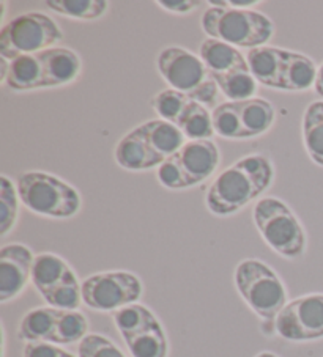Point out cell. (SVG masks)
<instances>
[{
  "label": "cell",
  "instance_id": "8d00e7d4",
  "mask_svg": "<svg viewBox=\"0 0 323 357\" xmlns=\"http://www.w3.org/2000/svg\"><path fill=\"white\" fill-rule=\"evenodd\" d=\"M158 7L172 15H188L201 7L202 2L197 0H158Z\"/></svg>",
  "mask_w": 323,
  "mask_h": 357
},
{
  "label": "cell",
  "instance_id": "cb8c5ba5",
  "mask_svg": "<svg viewBox=\"0 0 323 357\" xmlns=\"http://www.w3.org/2000/svg\"><path fill=\"white\" fill-rule=\"evenodd\" d=\"M177 126L182 129L188 140H210L215 134L213 115L210 109L196 101H189L177 121Z\"/></svg>",
  "mask_w": 323,
  "mask_h": 357
},
{
  "label": "cell",
  "instance_id": "2e32d148",
  "mask_svg": "<svg viewBox=\"0 0 323 357\" xmlns=\"http://www.w3.org/2000/svg\"><path fill=\"white\" fill-rule=\"evenodd\" d=\"M138 131L152 145V149L159 153L164 159L171 158L183 149L186 137L177 125L166 120H148L138 126Z\"/></svg>",
  "mask_w": 323,
  "mask_h": 357
},
{
  "label": "cell",
  "instance_id": "603a6c76",
  "mask_svg": "<svg viewBox=\"0 0 323 357\" xmlns=\"http://www.w3.org/2000/svg\"><path fill=\"white\" fill-rule=\"evenodd\" d=\"M113 318H114L115 328L120 332L123 340L128 337L139 334L142 331H147L161 324L157 315H155L148 307L142 305L139 303L127 305L123 307V309L114 312Z\"/></svg>",
  "mask_w": 323,
  "mask_h": 357
},
{
  "label": "cell",
  "instance_id": "9a60e30c",
  "mask_svg": "<svg viewBox=\"0 0 323 357\" xmlns=\"http://www.w3.org/2000/svg\"><path fill=\"white\" fill-rule=\"evenodd\" d=\"M199 57L208 68L211 76L227 75V73L241 70V68H250L246 55L241 54L238 47L215 38H207L201 43Z\"/></svg>",
  "mask_w": 323,
  "mask_h": 357
},
{
  "label": "cell",
  "instance_id": "e0dca14e",
  "mask_svg": "<svg viewBox=\"0 0 323 357\" xmlns=\"http://www.w3.org/2000/svg\"><path fill=\"white\" fill-rule=\"evenodd\" d=\"M317 71L314 60L309 55L289 51L284 61L279 90L284 91H306L315 85Z\"/></svg>",
  "mask_w": 323,
  "mask_h": 357
},
{
  "label": "cell",
  "instance_id": "3957f363",
  "mask_svg": "<svg viewBox=\"0 0 323 357\" xmlns=\"http://www.w3.org/2000/svg\"><path fill=\"white\" fill-rule=\"evenodd\" d=\"M201 26L208 38L250 51L268 45L275 33L273 21L256 10L210 7L203 11Z\"/></svg>",
  "mask_w": 323,
  "mask_h": 357
},
{
  "label": "cell",
  "instance_id": "74e56055",
  "mask_svg": "<svg viewBox=\"0 0 323 357\" xmlns=\"http://www.w3.org/2000/svg\"><path fill=\"white\" fill-rule=\"evenodd\" d=\"M315 93L323 98V63L319 66V71H317V79L314 85Z\"/></svg>",
  "mask_w": 323,
  "mask_h": 357
},
{
  "label": "cell",
  "instance_id": "f35d334b",
  "mask_svg": "<svg viewBox=\"0 0 323 357\" xmlns=\"http://www.w3.org/2000/svg\"><path fill=\"white\" fill-rule=\"evenodd\" d=\"M0 66H2V71H0V82H5L10 70V60L0 57Z\"/></svg>",
  "mask_w": 323,
  "mask_h": 357
},
{
  "label": "cell",
  "instance_id": "4316f807",
  "mask_svg": "<svg viewBox=\"0 0 323 357\" xmlns=\"http://www.w3.org/2000/svg\"><path fill=\"white\" fill-rule=\"evenodd\" d=\"M46 7L65 17L80 21H95L109 10L106 0H48Z\"/></svg>",
  "mask_w": 323,
  "mask_h": 357
},
{
  "label": "cell",
  "instance_id": "30bf717a",
  "mask_svg": "<svg viewBox=\"0 0 323 357\" xmlns=\"http://www.w3.org/2000/svg\"><path fill=\"white\" fill-rule=\"evenodd\" d=\"M35 255L27 245L13 243L0 249V303L16 299L32 282Z\"/></svg>",
  "mask_w": 323,
  "mask_h": 357
},
{
  "label": "cell",
  "instance_id": "ac0fdd59",
  "mask_svg": "<svg viewBox=\"0 0 323 357\" xmlns=\"http://www.w3.org/2000/svg\"><path fill=\"white\" fill-rule=\"evenodd\" d=\"M71 273H74L73 268L64 260V258L45 252V254L36 255L34 260L32 285L43 298L46 293L60 285Z\"/></svg>",
  "mask_w": 323,
  "mask_h": 357
},
{
  "label": "cell",
  "instance_id": "9c48e42d",
  "mask_svg": "<svg viewBox=\"0 0 323 357\" xmlns=\"http://www.w3.org/2000/svg\"><path fill=\"white\" fill-rule=\"evenodd\" d=\"M157 68L171 89L182 91L188 98L211 76L199 55L180 46H167L158 54Z\"/></svg>",
  "mask_w": 323,
  "mask_h": 357
},
{
  "label": "cell",
  "instance_id": "7c38bea8",
  "mask_svg": "<svg viewBox=\"0 0 323 357\" xmlns=\"http://www.w3.org/2000/svg\"><path fill=\"white\" fill-rule=\"evenodd\" d=\"M115 162L128 172H147L158 169L164 162V158L152 149L138 128L119 140L114 151Z\"/></svg>",
  "mask_w": 323,
  "mask_h": 357
},
{
  "label": "cell",
  "instance_id": "6da1fadb",
  "mask_svg": "<svg viewBox=\"0 0 323 357\" xmlns=\"http://www.w3.org/2000/svg\"><path fill=\"white\" fill-rule=\"evenodd\" d=\"M273 180L275 167L270 158L260 153L247 155L215 178L205 195V205L215 216H232L265 194Z\"/></svg>",
  "mask_w": 323,
  "mask_h": 357
},
{
  "label": "cell",
  "instance_id": "5bb4252c",
  "mask_svg": "<svg viewBox=\"0 0 323 357\" xmlns=\"http://www.w3.org/2000/svg\"><path fill=\"white\" fill-rule=\"evenodd\" d=\"M287 54L289 51H285V49L273 46H260L247 51V66H250V71L257 84L279 90V82H281L282 68Z\"/></svg>",
  "mask_w": 323,
  "mask_h": 357
},
{
  "label": "cell",
  "instance_id": "7402d4cb",
  "mask_svg": "<svg viewBox=\"0 0 323 357\" xmlns=\"http://www.w3.org/2000/svg\"><path fill=\"white\" fill-rule=\"evenodd\" d=\"M303 142L308 156L323 167V101H314L303 115Z\"/></svg>",
  "mask_w": 323,
  "mask_h": 357
},
{
  "label": "cell",
  "instance_id": "44dd1931",
  "mask_svg": "<svg viewBox=\"0 0 323 357\" xmlns=\"http://www.w3.org/2000/svg\"><path fill=\"white\" fill-rule=\"evenodd\" d=\"M241 125H243L246 139L259 137L266 134L275 123V107L264 98H252L247 101H238Z\"/></svg>",
  "mask_w": 323,
  "mask_h": 357
},
{
  "label": "cell",
  "instance_id": "5b68a950",
  "mask_svg": "<svg viewBox=\"0 0 323 357\" xmlns=\"http://www.w3.org/2000/svg\"><path fill=\"white\" fill-rule=\"evenodd\" d=\"M235 287L247 307L265 323L275 326V319L287 305V290L273 268L257 260L240 261L234 274Z\"/></svg>",
  "mask_w": 323,
  "mask_h": 357
},
{
  "label": "cell",
  "instance_id": "60d3db41",
  "mask_svg": "<svg viewBox=\"0 0 323 357\" xmlns=\"http://www.w3.org/2000/svg\"><path fill=\"white\" fill-rule=\"evenodd\" d=\"M68 357H76V356H73V354L70 353V354H68Z\"/></svg>",
  "mask_w": 323,
  "mask_h": 357
},
{
  "label": "cell",
  "instance_id": "277c9868",
  "mask_svg": "<svg viewBox=\"0 0 323 357\" xmlns=\"http://www.w3.org/2000/svg\"><path fill=\"white\" fill-rule=\"evenodd\" d=\"M252 220L259 235L276 254L295 260L306 252V231L285 202L276 197L259 199L252 209Z\"/></svg>",
  "mask_w": 323,
  "mask_h": 357
},
{
  "label": "cell",
  "instance_id": "4fadbf2b",
  "mask_svg": "<svg viewBox=\"0 0 323 357\" xmlns=\"http://www.w3.org/2000/svg\"><path fill=\"white\" fill-rule=\"evenodd\" d=\"M45 73V89H55L78 81L82 73V60L68 47L55 46L38 54Z\"/></svg>",
  "mask_w": 323,
  "mask_h": 357
},
{
  "label": "cell",
  "instance_id": "83f0119b",
  "mask_svg": "<svg viewBox=\"0 0 323 357\" xmlns=\"http://www.w3.org/2000/svg\"><path fill=\"white\" fill-rule=\"evenodd\" d=\"M89 321L82 312L79 310H60V315L55 324L52 344H73L80 343L89 335Z\"/></svg>",
  "mask_w": 323,
  "mask_h": 357
},
{
  "label": "cell",
  "instance_id": "d6986e66",
  "mask_svg": "<svg viewBox=\"0 0 323 357\" xmlns=\"http://www.w3.org/2000/svg\"><path fill=\"white\" fill-rule=\"evenodd\" d=\"M60 315L59 309L54 307H36V309L29 310L22 317L20 328H17V337L22 342H46L51 343L54 335L55 324Z\"/></svg>",
  "mask_w": 323,
  "mask_h": 357
},
{
  "label": "cell",
  "instance_id": "7a4b0ae2",
  "mask_svg": "<svg viewBox=\"0 0 323 357\" xmlns=\"http://www.w3.org/2000/svg\"><path fill=\"white\" fill-rule=\"evenodd\" d=\"M16 188L22 205L43 218L71 219L82 208L79 190L48 172H24L17 176Z\"/></svg>",
  "mask_w": 323,
  "mask_h": 357
},
{
  "label": "cell",
  "instance_id": "836d02e7",
  "mask_svg": "<svg viewBox=\"0 0 323 357\" xmlns=\"http://www.w3.org/2000/svg\"><path fill=\"white\" fill-rule=\"evenodd\" d=\"M78 357H127L108 337L89 334L78 344Z\"/></svg>",
  "mask_w": 323,
  "mask_h": 357
},
{
  "label": "cell",
  "instance_id": "f546056e",
  "mask_svg": "<svg viewBox=\"0 0 323 357\" xmlns=\"http://www.w3.org/2000/svg\"><path fill=\"white\" fill-rule=\"evenodd\" d=\"M20 194L7 175L0 176V235L7 236L20 218Z\"/></svg>",
  "mask_w": 323,
  "mask_h": 357
},
{
  "label": "cell",
  "instance_id": "d590c367",
  "mask_svg": "<svg viewBox=\"0 0 323 357\" xmlns=\"http://www.w3.org/2000/svg\"><path fill=\"white\" fill-rule=\"evenodd\" d=\"M68 351L59 348L57 344L46 342L26 343L22 349V357H68Z\"/></svg>",
  "mask_w": 323,
  "mask_h": 357
},
{
  "label": "cell",
  "instance_id": "e575fe53",
  "mask_svg": "<svg viewBox=\"0 0 323 357\" xmlns=\"http://www.w3.org/2000/svg\"><path fill=\"white\" fill-rule=\"evenodd\" d=\"M220 95H222V93L218 87V84H216L213 76H210L207 81H205L201 87H199L194 93L189 96V100L202 104V106H205L207 109L215 110L216 107L222 104V102H220V98H221Z\"/></svg>",
  "mask_w": 323,
  "mask_h": 357
},
{
  "label": "cell",
  "instance_id": "ffe728a7",
  "mask_svg": "<svg viewBox=\"0 0 323 357\" xmlns=\"http://www.w3.org/2000/svg\"><path fill=\"white\" fill-rule=\"evenodd\" d=\"M5 84L13 91H30L45 89V73L41 60L36 55H21L10 61Z\"/></svg>",
  "mask_w": 323,
  "mask_h": 357
},
{
  "label": "cell",
  "instance_id": "8fae6325",
  "mask_svg": "<svg viewBox=\"0 0 323 357\" xmlns=\"http://www.w3.org/2000/svg\"><path fill=\"white\" fill-rule=\"evenodd\" d=\"M177 155L191 188L207 181L221 162L220 149L213 140H188Z\"/></svg>",
  "mask_w": 323,
  "mask_h": 357
},
{
  "label": "cell",
  "instance_id": "f1b7e54d",
  "mask_svg": "<svg viewBox=\"0 0 323 357\" xmlns=\"http://www.w3.org/2000/svg\"><path fill=\"white\" fill-rule=\"evenodd\" d=\"M211 115H213V128L216 135L229 140L246 139L243 125H241L238 102H222L221 106L211 110Z\"/></svg>",
  "mask_w": 323,
  "mask_h": 357
},
{
  "label": "cell",
  "instance_id": "ba28073f",
  "mask_svg": "<svg viewBox=\"0 0 323 357\" xmlns=\"http://www.w3.org/2000/svg\"><path fill=\"white\" fill-rule=\"evenodd\" d=\"M276 334L289 342L323 338V294H304L287 303L275 319Z\"/></svg>",
  "mask_w": 323,
  "mask_h": 357
},
{
  "label": "cell",
  "instance_id": "52a82bcc",
  "mask_svg": "<svg viewBox=\"0 0 323 357\" xmlns=\"http://www.w3.org/2000/svg\"><path fill=\"white\" fill-rule=\"evenodd\" d=\"M144 293L141 279L128 271H106L82 282V303L96 312H117L139 303Z\"/></svg>",
  "mask_w": 323,
  "mask_h": 357
},
{
  "label": "cell",
  "instance_id": "1f68e13d",
  "mask_svg": "<svg viewBox=\"0 0 323 357\" xmlns=\"http://www.w3.org/2000/svg\"><path fill=\"white\" fill-rule=\"evenodd\" d=\"M189 101L191 100L188 95L182 93V91L166 89L153 96L152 106L161 120L171 121L173 125H177L180 115L183 114V110L188 106Z\"/></svg>",
  "mask_w": 323,
  "mask_h": 357
},
{
  "label": "cell",
  "instance_id": "d6a6232c",
  "mask_svg": "<svg viewBox=\"0 0 323 357\" xmlns=\"http://www.w3.org/2000/svg\"><path fill=\"white\" fill-rule=\"evenodd\" d=\"M157 178L161 186L166 189L183 190L191 188L188 176H186L182 167V162H180L178 159V155H173L164 159V162L161 164L157 170Z\"/></svg>",
  "mask_w": 323,
  "mask_h": 357
},
{
  "label": "cell",
  "instance_id": "8992f818",
  "mask_svg": "<svg viewBox=\"0 0 323 357\" xmlns=\"http://www.w3.org/2000/svg\"><path fill=\"white\" fill-rule=\"evenodd\" d=\"M62 40L64 32L52 17L38 11L20 15L0 29V57L11 61L21 55H36Z\"/></svg>",
  "mask_w": 323,
  "mask_h": 357
},
{
  "label": "cell",
  "instance_id": "d4e9b609",
  "mask_svg": "<svg viewBox=\"0 0 323 357\" xmlns=\"http://www.w3.org/2000/svg\"><path fill=\"white\" fill-rule=\"evenodd\" d=\"M221 93L234 102L252 100L257 93V81L254 79L250 68H241L227 73V75L213 76Z\"/></svg>",
  "mask_w": 323,
  "mask_h": 357
},
{
  "label": "cell",
  "instance_id": "ab89813d",
  "mask_svg": "<svg viewBox=\"0 0 323 357\" xmlns=\"http://www.w3.org/2000/svg\"><path fill=\"white\" fill-rule=\"evenodd\" d=\"M256 357H279L275 353H270V351H264V353H259Z\"/></svg>",
  "mask_w": 323,
  "mask_h": 357
},
{
  "label": "cell",
  "instance_id": "484cf974",
  "mask_svg": "<svg viewBox=\"0 0 323 357\" xmlns=\"http://www.w3.org/2000/svg\"><path fill=\"white\" fill-rule=\"evenodd\" d=\"M123 342L133 357H167L169 354V342L161 324L128 337Z\"/></svg>",
  "mask_w": 323,
  "mask_h": 357
},
{
  "label": "cell",
  "instance_id": "4dcf8cb0",
  "mask_svg": "<svg viewBox=\"0 0 323 357\" xmlns=\"http://www.w3.org/2000/svg\"><path fill=\"white\" fill-rule=\"evenodd\" d=\"M43 299L54 309L78 310L80 303H82V283H79L76 273H71L60 285L46 293Z\"/></svg>",
  "mask_w": 323,
  "mask_h": 357
}]
</instances>
